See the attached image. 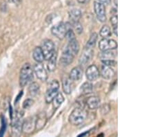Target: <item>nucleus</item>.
I'll list each match as a JSON object with an SVG mask.
<instances>
[{
  "label": "nucleus",
  "mask_w": 155,
  "mask_h": 137,
  "mask_svg": "<svg viewBox=\"0 0 155 137\" xmlns=\"http://www.w3.org/2000/svg\"><path fill=\"white\" fill-rule=\"evenodd\" d=\"M86 76L87 79L91 82L95 81L99 78L100 72L95 64H92L87 67L86 71Z\"/></svg>",
  "instance_id": "obj_12"
},
{
  "label": "nucleus",
  "mask_w": 155,
  "mask_h": 137,
  "mask_svg": "<svg viewBox=\"0 0 155 137\" xmlns=\"http://www.w3.org/2000/svg\"><path fill=\"white\" fill-rule=\"evenodd\" d=\"M32 57H33V59L37 62H40V63L43 62L45 59L41 47L37 46L35 48L33 52H32Z\"/></svg>",
  "instance_id": "obj_19"
},
{
  "label": "nucleus",
  "mask_w": 155,
  "mask_h": 137,
  "mask_svg": "<svg viewBox=\"0 0 155 137\" xmlns=\"http://www.w3.org/2000/svg\"><path fill=\"white\" fill-rule=\"evenodd\" d=\"M94 10L98 20L101 22H105L107 20L106 8L104 4L99 2H95L94 3Z\"/></svg>",
  "instance_id": "obj_8"
},
{
  "label": "nucleus",
  "mask_w": 155,
  "mask_h": 137,
  "mask_svg": "<svg viewBox=\"0 0 155 137\" xmlns=\"http://www.w3.org/2000/svg\"><path fill=\"white\" fill-rule=\"evenodd\" d=\"M117 46H118L117 42L112 39L104 38L99 42V49L101 51L114 50L117 48Z\"/></svg>",
  "instance_id": "obj_7"
},
{
  "label": "nucleus",
  "mask_w": 155,
  "mask_h": 137,
  "mask_svg": "<svg viewBox=\"0 0 155 137\" xmlns=\"http://www.w3.org/2000/svg\"><path fill=\"white\" fill-rule=\"evenodd\" d=\"M33 71H35L37 78L42 82H45L48 79V74L46 69H45L43 64L40 62H37L35 64L33 67Z\"/></svg>",
  "instance_id": "obj_11"
},
{
  "label": "nucleus",
  "mask_w": 155,
  "mask_h": 137,
  "mask_svg": "<svg viewBox=\"0 0 155 137\" xmlns=\"http://www.w3.org/2000/svg\"><path fill=\"white\" fill-rule=\"evenodd\" d=\"M47 121V118L46 115L44 112H41L40 113L38 116H37V118H36V122H35V128L37 129H41L45 126V125Z\"/></svg>",
  "instance_id": "obj_18"
},
{
  "label": "nucleus",
  "mask_w": 155,
  "mask_h": 137,
  "mask_svg": "<svg viewBox=\"0 0 155 137\" xmlns=\"http://www.w3.org/2000/svg\"><path fill=\"white\" fill-rule=\"evenodd\" d=\"M59 89V83L57 80H53L50 83L49 86L47 89L46 94H45V101L47 104L51 103L52 101L58 94V90Z\"/></svg>",
  "instance_id": "obj_3"
},
{
  "label": "nucleus",
  "mask_w": 155,
  "mask_h": 137,
  "mask_svg": "<svg viewBox=\"0 0 155 137\" xmlns=\"http://www.w3.org/2000/svg\"><path fill=\"white\" fill-rule=\"evenodd\" d=\"M87 113L82 108L74 109L69 116V122L72 125H79L86 121Z\"/></svg>",
  "instance_id": "obj_2"
},
{
  "label": "nucleus",
  "mask_w": 155,
  "mask_h": 137,
  "mask_svg": "<svg viewBox=\"0 0 155 137\" xmlns=\"http://www.w3.org/2000/svg\"><path fill=\"white\" fill-rule=\"evenodd\" d=\"M113 33L115 34V36H118V33H117V26H114L113 27Z\"/></svg>",
  "instance_id": "obj_38"
},
{
  "label": "nucleus",
  "mask_w": 155,
  "mask_h": 137,
  "mask_svg": "<svg viewBox=\"0 0 155 137\" xmlns=\"http://www.w3.org/2000/svg\"><path fill=\"white\" fill-rule=\"evenodd\" d=\"M76 55L72 51V50L71 49L68 44H67L66 47L62 51L61 58H60L59 62L62 66L66 67L68 66L71 64L74 60V57Z\"/></svg>",
  "instance_id": "obj_4"
},
{
  "label": "nucleus",
  "mask_w": 155,
  "mask_h": 137,
  "mask_svg": "<svg viewBox=\"0 0 155 137\" xmlns=\"http://www.w3.org/2000/svg\"><path fill=\"white\" fill-rule=\"evenodd\" d=\"M70 78L73 81H78L83 77V69L81 67H76L71 70L69 75Z\"/></svg>",
  "instance_id": "obj_15"
},
{
  "label": "nucleus",
  "mask_w": 155,
  "mask_h": 137,
  "mask_svg": "<svg viewBox=\"0 0 155 137\" xmlns=\"http://www.w3.org/2000/svg\"><path fill=\"white\" fill-rule=\"evenodd\" d=\"M39 85L38 83H32L31 84H30L28 87V91H29V94L31 96H35L38 94L39 91Z\"/></svg>",
  "instance_id": "obj_25"
},
{
  "label": "nucleus",
  "mask_w": 155,
  "mask_h": 137,
  "mask_svg": "<svg viewBox=\"0 0 155 137\" xmlns=\"http://www.w3.org/2000/svg\"><path fill=\"white\" fill-rule=\"evenodd\" d=\"M21 114H17L15 118L14 119L12 123V134L13 136H19L22 131V124Z\"/></svg>",
  "instance_id": "obj_9"
},
{
  "label": "nucleus",
  "mask_w": 155,
  "mask_h": 137,
  "mask_svg": "<svg viewBox=\"0 0 155 137\" xmlns=\"http://www.w3.org/2000/svg\"><path fill=\"white\" fill-rule=\"evenodd\" d=\"M41 49L43 52L44 59L48 60L54 52V44L51 39H46L42 42Z\"/></svg>",
  "instance_id": "obj_5"
},
{
  "label": "nucleus",
  "mask_w": 155,
  "mask_h": 137,
  "mask_svg": "<svg viewBox=\"0 0 155 137\" xmlns=\"http://www.w3.org/2000/svg\"><path fill=\"white\" fill-rule=\"evenodd\" d=\"M92 90H93V86L89 82H86L80 87V91L82 94H89L92 93Z\"/></svg>",
  "instance_id": "obj_24"
},
{
  "label": "nucleus",
  "mask_w": 155,
  "mask_h": 137,
  "mask_svg": "<svg viewBox=\"0 0 155 137\" xmlns=\"http://www.w3.org/2000/svg\"><path fill=\"white\" fill-rule=\"evenodd\" d=\"M101 75L104 79L110 80L114 76L115 73H114V70L110 67L106 66L103 64L101 69Z\"/></svg>",
  "instance_id": "obj_16"
},
{
  "label": "nucleus",
  "mask_w": 155,
  "mask_h": 137,
  "mask_svg": "<svg viewBox=\"0 0 155 137\" xmlns=\"http://www.w3.org/2000/svg\"><path fill=\"white\" fill-rule=\"evenodd\" d=\"M68 44L69 45V46L71 47V49L72 50V51L74 52V54L77 56V53H79V49H80V46L78 41H77L76 39H72V40L68 42Z\"/></svg>",
  "instance_id": "obj_27"
},
{
  "label": "nucleus",
  "mask_w": 155,
  "mask_h": 137,
  "mask_svg": "<svg viewBox=\"0 0 155 137\" xmlns=\"http://www.w3.org/2000/svg\"><path fill=\"white\" fill-rule=\"evenodd\" d=\"M79 4H86L89 2V0H77Z\"/></svg>",
  "instance_id": "obj_37"
},
{
  "label": "nucleus",
  "mask_w": 155,
  "mask_h": 137,
  "mask_svg": "<svg viewBox=\"0 0 155 137\" xmlns=\"http://www.w3.org/2000/svg\"><path fill=\"white\" fill-rule=\"evenodd\" d=\"M20 1H21V0H13V2H15V3H19Z\"/></svg>",
  "instance_id": "obj_39"
},
{
  "label": "nucleus",
  "mask_w": 155,
  "mask_h": 137,
  "mask_svg": "<svg viewBox=\"0 0 155 137\" xmlns=\"http://www.w3.org/2000/svg\"><path fill=\"white\" fill-rule=\"evenodd\" d=\"M33 79V69L31 64L25 63L22 66L19 74V84L24 87Z\"/></svg>",
  "instance_id": "obj_1"
},
{
  "label": "nucleus",
  "mask_w": 155,
  "mask_h": 137,
  "mask_svg": "<svg viewBox=\"0 0 155 137\" xmlns=\"http://www.w3.org/2000/svg\"><path fill=\"white\" fill-rule=\"evenodd\" d=\"M101 62L104 65L110 67L116 66L117 64V62L115 60H101Z\"/></svg>",
  "instance_id": "obj_32"
},
{
  "label": "nucleus",
  "mask_w": 155,
  "mask_h": 137,
  "mask_svg": "<svg viewBox=\"0 0 155 137\" xmlns=\"http://www.w3.org/2000/svg\"><path fill=\"white\" fill-rule=\"evenodd\" d=\"M111 29L107 25H104L100 30L99 35L100 36L103 38H107V37L111 36Z\"/></svg>",
  "instance_id": "obj_26"
},
{
  "label": "nucleus",
  "mask_w": 155,
  "mask_h": 137,
  "mask_svg": "<svg viewBox=\"0 0 155 137\" xmlns=\"http://www.w3.org/2000/svg\"><path fill=\"white\" fill-rule=\"evenodd\" d=\"M69 17L72 23L79 22L81 17V12L79 9H72L69 12Z\"/></svg>",
  "instance_id": "obj_21"
},
{
  "label": "nucleus",
  "mask_w": 155,
  "mask_h": 137,
  "mask_svg": "<svg viewBox=\"0 0 155 137\" xmlns=\"http://www.w3.org/2000/svg\"><path fill=\"white\" fill-rule=\"evenodd\" d=\"M98 2L102 4H109L110 3V0H98Z\"/></svg>",
  "instance_id": "obj_36"
},
{
  "label": "nucleus",
  "mask_w": 155,
  "mask_h": 137,
  "mask_svg": "<svg viewBox=\"0 0 155 137\" xmlns=\"http://www.w3.org/2000/svg\"><path fill=\"white\" fill-rule=\"evenodd\" d=\"M68 29L66 24H64V22H59V23L52 27L51 33L58 39H63L66 36V33Z\"/></svg>",
  "instance_id": "obj_6"
},
{
  "label": "nucleus",
  "mask_w": 155,
  "mask_h": 137,
  "mask_svg": "<svg viewBox=\"0 0 155 137\" xmlns=\"http://www.w3.org/2000/svg\"><path fill=\"white\" fill-rule=\"evenodd\" d=\"M110 23L112 26H117V24H118V17L117 15L112 16L110 18Z\"/></svg>",
  "instance_id": "obj_34"
},
{
  "label": "nucleus",
  "mask_w": 155,
  "mask_h": 137,
  "mask_svg": "<svg viewBox=\"0 0 155 137\" xmlns=\"http://www.w3.org/2000/svg\"><path fill=\"white\" fill-rule=\"evenodd\" d=\"M72 25H73L74 28L76 30L77 33L81 34L83 32V27H82V25L79 23V22H74V23H72Z\"/></svg>",
  "instance_id": "obj_30"
},
{
  "label": "nucleus",
  "mask_w": 155,
  "mask_h": 137,
  "mask_svg": "<svg viewBox=\"0 0 155 137\" xmlns=\"http://www.w3.org/2000/svg\"><path fill=\"white\" fill-rule=\"evenodd\" d=\"M36 118L34 117H30L26 119L23 124H22V130L25 133H31L35 128Z\"/></svg>",
  "instance_id": "obj_13"
},
{
  "label": "nucleus",
  "mask_w": 155,
  "mask_h": 137,
  "mask_svg": "<svg viewBox=\"0 0 155 137\" xmlns=\"http://www.w3.org/2000/svg\"><path fill=\"white\" fill-rule=\"evenodd\" d=\"M62 89L66 94H71L72 91V80L67 75H64L61 78Z\"/></svg>",
  "instance_id": "obj_14"
},
{
  "label": "nucleus",
  "mask_w": 155,
  "mask_h": 137,
  "mask_svg": "<svg viewBox=\"0 0 155 137\" xmlns=\"http://www.w3.org/2000/svg\"><path fill=\"white\" fill-rule=\"evenodd\" d=\"M64 101V97L61 93H58L55 96V97L52 101V108H53L54 111H56L57 109L59 108V107L61 105L62 103Z\"/></svg>",
  "instance_id": "obj_20"
},
{
  "label": "nucleus",
  "mask_w": 155,
  "mask_h": 137,
  "mask_svg": "<svg viewBox=\"0 0 155 137\" xmlns=\"http://www.w3.org/2000/svg\"><path fill=\"white\" fill-rule=\"evenodd\" d=\"M110 110V106L108 104H105L101 106V112L102 114H106Z\"/></svg>",
  "instance_id": "obj_33"
},
{
  "label": "nucleus",
  "mask_w": 155,
  "mask_h": 137,
  "mask_svg": "<svg viewBox=\"0 0 155 137\" xmlns=\"http://www.w3.org/2000/svg\"><path fill=\"white\" fill-rule=\"evenodd\" d=\"M6 121L3 118V121H2V127L1 130H0V136H2L4 135L5 130H6Z\"/></svg>",
  "instance_id": "obj_35"
},
{
  "label": "nucleus",
  "mask_w": 155,
  "mask_h": 137,
  "mask_svg": "<svg viewBox=\"0 0 155 137\" xmlns=\"http://www.w3.org/2000/svg\"><path fill=\"white\" fill-rule=\"evenodd\" d=\"M34 101L32 99L28 98L26 99L23 103V108L24 109H29L33 104Z\"/></svg>",
  "instance_id": "obj_31"
},
{
  "label": "nucleus",
  "mask_w": 155,
  "mask_h": 137,
  "mask_svg": "<svg viewBox=\"0 0 155 137\" xmlns=\"http://www.w3.org/2000/svg\"><path fill=\"white\" fill-rule=\"evenodd\" d=\"M65 37H66L67 39H68V42L72 40V39H76L75 34H74V31L71 29H68V30H67V32L66 33V36H65Z\"/></svg>",
  "instance_id": "obj_29"
},
{
  "label": "nucleus",
  "mask_w": 155,
  "mask_h": 137,
  "mask_svg": "<svg viewBox=\"0 0 155 137\" xmlns=\"http://www.w3.org/2000/svg\"><path fill=\"white\" fill-rule=\"evenodd\" d=\"M57 53L55 51L52 54L51 58L48 60V69L49 71L52 72L56 69L57 67Z\"/></svg>",
  "instance_id": "obj_22"
},
{
  "label": "nucleus",
  "mask_w": 155,
  "mask_h": 137,
  "mask_svg": "<svg viewBox=\"0 0 155 137\" xmlns=\"http://www.w3.org/2000/svg\"><path fill=\"white\" fill-rule=\"evenodd\" d=\"M86 104L89 109H97L99 108L101 101L99 97L97 96H91L87 98L86 101Z\"/></svg>",
  "instance_id": "obj_17"
},
{
  "label": "nucleus",
  "mask_w": 155,
  "mask_h": 137,
  "mask_svg": "<svg viewBox=\"0 0 155 137\" xmlns=\"http://www.w3.org/2000/svg\"><path fill=\"white\" fill-rule=\"evenodd\" d=\"M97 39H98V35H97L96 33H92L91 36V37H90L89 40L87 42L86 47L90 49L93 48V47L95 46Z\"/></svg>",
  "instance_id": "obj_28"
},
{
  "label": "nucleus",
  "mask_w": 155,
  "mask_h": 137,
  "mask_svg": "<svg viewBox=\"0 0 155 137\" xmlns=\"http://www.w3.org/2000/svg\"><path fill=\"white\" fill-rule=\"evenodd\" d=\"M92 56H93V50H92V49L86 47V48L84 49L83 53H81V56H80L79 58V62L80 66L84 67L87 65V64L91 61Z\"/></svg>",
  "instance_id": "obj_10"
},
{
  "label": "nucleus",
  "mask_w": 155,
  "mask_h": 137,
  "mask_svg": "<svg viewBox=\"0 0 155 137\" xmlns=\"http://www.w3.org/2000/svg\"><path fill=\"white\" fill-rule=\"evenodd\" d=\"M99 57L101 60H113L115 58L116 55L110 51H104L99 54Z\"/></svg>",
  "instance_id": "obj_23"
}]
</instances>
